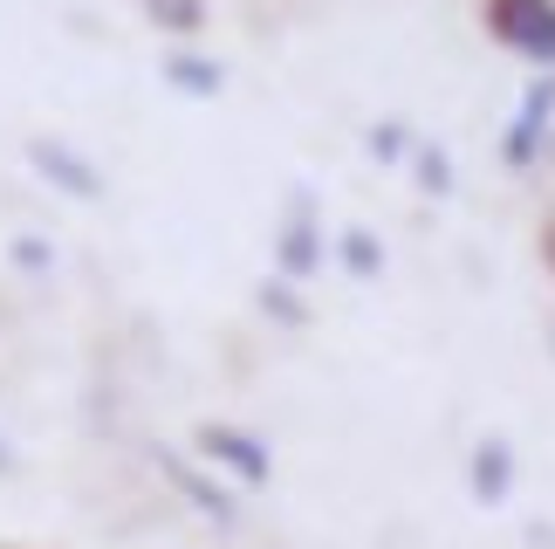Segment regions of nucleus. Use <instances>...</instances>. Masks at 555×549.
I'll use <instances>...</instances> for the list:
<instances>
[{
    "instance_id": "1",
    "label": "nucleus",
    "mask_w": 555,
    "mask_h": 549,
    "mask_svg": "<svg viewBox=\"0 0 555 549\" xmlns=\"http://www.w3.org/2000/svg\"><path fill=\"white\" fill-rule=\"evenodd\" d=\"M494 28H501V41H515L528 62L555 69V0H494Z\"/></svg>"
},
{
    "instance_id": "2",
    "label": "nucleus",
    "mask_w": 555,
    "mask_h": 549,
    "mask_svg": "<svg viewBox=\"0 0 555 549\" xmlns=\"http://www.w3.org/2000/svg\"><path fill=\"white\" fill-rule=\"evenodd\" d=\"M199 454L212 460V468H227V474H241V481H247V488H261V481H268V468H274V460H268V447H261V439H254L247 426H227V419H206V426H199Z\"/></svg>"
},
{
    "instance_id": "3",
    "label": "nucleus",
    "mask_w": 555,
    "mask_h": 549,
    "mask_svg": "<svg viewBox=\"0 0 555 549\" xmlns=\"http://www.w3.org/2000/svg\"><path fill=\"white\" fill-rule=\"evenodd\" d=\"M548 117H555V76H535V82H528V97H521L515 131H507V165H521V158H535V152H542Z\"/></svg>"
},
{
    "instance_id": "4",
    "label": "nucleus",
    "mask_w": 555,
    "mask_h": 549,
    "mask_svg": "<svg viewBox=\"0 0 555 549\" xmlns=\"http://www.w3.org/2000/svg\"><path fill=\"white\" fill-rule=\"evenodd\" d=\"M28 158H35L41 173H49V179L62 186V193H76V200H96V193H103V179H96V173H90V165H82L76 152H62L55 138H35V144H28Z\"/></svg>"
},
{
    "instance_id": "5",
    "label": "nucleus",
    "mask_w": 555,
    "mask_h": 549,
    "mask_svg": "<svg viewBox=\"0 0 555 549\" xmlns=\"http://www.w3.org/2000/svg\"><path fill=\"white\" fill-rule=\"evenodd\" d=\"M466 474H474L480 501H507V495H515V447H507V439H480Z\"/></svg>"
},
{
    "instance_id": "6",
    "label": "nucleus",
    "mask_w": 555,
    "mask_h": 549,
    "mask_svg": "<svg viewBox=\"0 0 555 549\" xmlns=\"http://www.w3.org/2000/svg\"><path fill=\"white\" fill-rule=\"evenodd\" d=\"M165 474L179 481V495H185V501H192L199 515H212V522H233V501H227L220 488H212V481H199L192 468H179V460H165Z\"/></svg>"
},
{
    "instance_id": "7",
    "label": "nucleus",
    "mask_w": 555,
    "mask_h": 549,
    "mask_svg": "<svg viewBox=\"0 0 555 549\" xmlns=\"http://www.w3.org/2000/svg\"><path fill=\"white\" fill-rule=\"evenodd\" d=\"M282 268H288V274H309V268H315V227H309V220H295L288 234H282Z\"/></svg>"
},
{
    "instance_id": "8",
    "label": "nucleus",
    "mask_w": 555,
    "mask_h": 549,
    "mask_svg": "<svg viewBox=\"0 0 555 549\" xmlns=\"http://www.w3.org/2000/svg\"><path fill=\"white\" fill-rule=\"evenodd\" d=\"M172 82H185V90H199V97H212V90H220V69H206L199 55H179V62H172Z\"/></svg>"
},
{
    "instance_id": "9",
    "label": "nucleus",
    "mask_w": 555,
    "mask_h": 549,
    "mask_svg": "<svg viewBox=\"0 0 555 549\" xmlns=\"http://www.w3.org/2000/svg\"><path fill=\"white\" fill-rule=\"evenodd\" d=\"M0 474H14V454H8V439H0Z\"/></svg>"
}]
</instances>
